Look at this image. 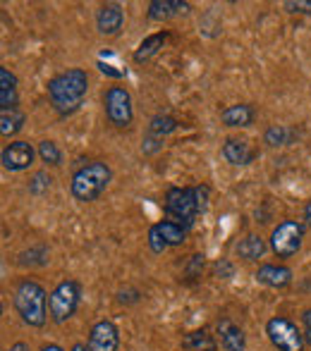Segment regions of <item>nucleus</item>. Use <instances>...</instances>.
Segmentation results:
<instances>
[{
    "mask_svg": "<svg viewBox=\"0 0 311 351\" xmlns=\"http://www.w3.org/2000/svg\"><path fill=\"white\" fill-rule=\"evenodd\" d=\"M103 106H106V117L113 127L125 130L135 120V108H132V96L125 86H111L103 96Z\"/></svg>",
    "mask_w": 311,
    "mask_h": 351,
    "instance_id": "6e6552de",
    "label": "nucleus"
},
{
    "mask_svg": "<svg viewBox=\"0 0 311 351\" xmlns=\"http://www.w3.org/2000/svg\"><path fill=\"white\" fill-rule=\"evenodd\" d=\"M220 153H223V158L230 165H249L256 158L254 148H249V143L242 139H228L223 143V148H220Z\"/></svg>",
    "mask_w": 311,
    "mask_h": 351,
    "instance_id": "2eb2a0df",
    "label": "nucleus"
},
{
    "mask_svg": "<svg viewBox=\"0 0 311 351\" xmlns=\"http://www.w3.org/2000/svg\"><path fill=\"white\" fill-rule=\"evenodd\" d=\"M161 146H163V139L146 134V136H144V141H141V153H144V156H154V153L161 151Z\"/></svg>",
    "mask_w": 311,
    "mask_h": 351,
    "instance_id": "c756f323",
    "label": "nucleus"
},
{
    "mask_svg": "<svg viewBox=\"0 0 311 351\" xmlns=\"http://www.w3.org/2000/svg\"><path fill=\"white\" fill-rule=\"evenodd\" d=\"M51 184H53V177L48 175V172H36V175L29 180V194H34V196L48 194Z\"/></svg>",
    "mask_w": 311,
    "mask_h": 351,
    "instance_id": "bb28decb",
    "label": "nucleus"
},
{
    "mask_svg": "<svg viewBox=\"0 0 311 351\" xmlns=\"http://www.w3.org/2000/svg\"><path fill=\"white\" fill-rule=\"evenodd\" d=\"M256 112L249 103H237V106H228L220 110V122L225 127H249L254 122Z\"/></svg>",
    "mask_w": 311,
    "mask_h": 351,
    "instance_id": "dca6fc26",
    "label": "nucleus"
},
{
    "mask_svg": "<svg viewBox=\"0 0 311 351\" xmlns=\"http://www.w3.org/2000/svg\"><path fill=\"white\" fill-rule=\"evenodd\" d=\"M283 8L290 14H311V0H285Z\"/></svg>",
    "mask_w": 311,
    "mask_h": 351,
    "instance_id": "cd10ccee",
    "label": "nucleus"
},
{
    "mask_svg": "<svg viewBox=\"0 0 311 351\" xmlns=\"http://www.w3.org/2000/svg\"><path fill=\"white\" fill-rule=\"evenodd\" d=\"M209 186H170L165 194V215L168 220L177 222V225L187 227L189 230L194 217L199 213L206 210V204H209Z\"/></svg>",
    "mask_w": 311,
    "mask_h": 351,
    "instance_id": "f03ea898",
    "label": "nucleus"
},
{
    "mask_svg": "<svg viewBox=\"0 0 311 351\" xmlns=\"http://www.w3.org/2000/svg\"><path fill=\"white\" fill-rule=\"evenodd\" d=\"M297 132L292 130V127H285V125H270L268 130H266L264 134V141L268 143V146L278 148V146H290V143H295L297 139Z\"/></svg>",
    "mask_w": 311,
    "mask_h": 351,
    "instance_id": "aec40b11",
    "label": "nucleus"
},
{
    "mask_svg": "<svg viewBox=\"0 0 311 351\" xmlns=\"http://www.w3.org/2000/svg\"><path fill=\"white\" fill-rule=\"evenodd\" d=\"M235 251H237V256H240L242 261H246V263H254V261H259L261 256L266 254V241L261 239L259 234H246L244 239L237 241Z\"/></svg>",
    "mask_w": 311,
    "mask_h": 351,
    "instance_id": "a211bd4d",
    "label": "nucleus"
},
{
    "mask_svg": "<svg viewBox=\"0 0 311 351\" xmlns=\"http://www.w3.org/2000/svg\"><path fill=\"white\" fill-rule=\"evenodd\" d=\"M182 349H187V351H216V339L209 335V330H194V332L185 335V339H182Z\"/></svg>",
    "mask_w": 311,
    "mask_h": 351,
    "instance_id": "412c9836",
    "label": "nucleus"
},
{
    "mask_svg": "<svg viewBox=\"0 0 311 351\" xmlns=\"http://www.w3.org/2000/svg\"><path fill=\"white\" fill-rule=\"evenodd\" d=\"M304 220H307V225L311 227V201L304 206Z\"/></svg>",
    "mask_w": 311,
    "mask_h": 351,
    "instance_id": "e433bc0d",
    "label": "nucleus"
},
{
    "mask_svg": "<svg viewBox=\"0 0 311 351\" xmlns=\"http://www.w3.org/2000/svg\"><path fill=\"white\" fill-rule=\"evenodd\" d=\"M98 70H101V74H106V77H113V79H122V77H125V72H122V70H115V67H113V65H106V62H103V60H98Z\"/></svg>",
    "mask_w": 311,
    "mask_h": 351,
    "instance_id": "473e14b6",
    "label": "nucleus"
},
{
    "mask_svg": "<svg viewBox=\"0 0 311 351\" xmlns=\"http://www.w3.org/2000/svg\"><path fill=\"white\" fill-rule=\"evenodd\" d=\"M168 41V32H158V34H151L146 36L144 41L139 43V48L135 51V62H149L151 58L158 56V51L163 48V43Z\"/></svg>",
    "mask_w": 311,
    "mask_h": 351,
    "instance_id": "6ab92c4d",
    "label": "nucleus"
},
{
    "mask_svg": "<svg viewBox=\"0 0 311 351\" xmlns=\"http://www.w3.org/2000/svg\"><path fill=\"white\" fill-rule=\"evenodd\" d=\"M201 268H204V256H201V254H194V256H192L189 268H187V270H189V278L199 275V270H201Z\"/></svg>",
    "mask_w": 311,
    "mask_h": 351,
    "instance_id": "72a5a7b5",
    "label": "nucleus"
},
{
    "mask_svg": "<svg viewBox=\"0 0 311 351\" xmlns=\"http://www.w3.org/2000/svg\"><path fill=\"white\" fill-rule=\"evenodd\" d=\"M256 282L266 287H273V289H283L292 282V270L288 265H273V263H266L256 270Z\"/></svg>",
    "mask_w": 311,
    "mask_h": 351,
    "instance_id": "f8f14e48",
    "label": "nucleus"
},
{
    "mask_svg": "<svg viewBox=\"0 0 311 351\" xmlns=\"http://www.w3.org/2000/svg\"><path fill=\"white\" fill-rule=\"evenodd\" d=\"M139 299H141V294L137 289H127V291H120V294H117V301H120V304H137Z\"/></svg>",
    "mask_w": 311,
    "mask_h": 351,
    "instance_id": "2f4dec72",
    "label": "nucleus"
},
{
    "mask_svg": "<svg viewBox=\"0 0 311 351\" xmlns=\"http://www.w3.org/2000/svg\"><path fill=\"white\" fill-rule=\"evenodd\" d=\"M266 335L278 351H304V344H307L304 332H299L297 325L283 315H275L266 323Z\"/></svg>",
    "mask_w": 311,
    "mask_h": 351,
    "instance_id": "0eeeda50",
    "label": "nucleus"
},
{
    "mask_svg": "<svg viewBox=\"0 0 311 351\" xmlns=\"http://www.w3.org/2000/svg\"><path fill=\"white\" fill-rule=\"evenodd\" d=\"M120 347V332L111 320H98L89 332V349L91 351H117Z\"/></svg>",
    "mask_w": 311,
    "mask_h": 351,
    "instance_id": "9d476101",
    "label": "nucleus"
},
{
    "mask_svg": "<svg viewBox=\"0 0 311 351\" xmlns=\"http://www.w3.org/2000/svg\"><path fill=\"white\" fill-rule=\"evenodd\" d=\"M156 227H158V232H161L163 239H165L168 246H180V244H185V239H187V227L177 225V222H172V220L156 222Z\"/></svg>",
    "mask_w": 311,
    "mask_h": 351,
    "instance_id": "4be33fe9",
    "label": "nucleus"
},
{
    "mask_svg": "<svg viewBox=\"0 0 311 351\" xmlns=\"http://www.w3.org/2000/svg\"><path fill=\"white\" fill-rule=\"evenodd\" d=\"M111 167L101 160H91L87 165H82L79 170L72 175V184H70V191L77 201L82 204H91L96 201L98 196L106 191V186L111 184Z\"/></svg>",
    "mask_w": 311,
    "mask_h": 351,
    "instance_id": "20e7f679",
    "label": "nucleus"
},
{
    "mask_svg": "<svg viewBox=\"0 0 311 351\" xmlns=\"http://www.w3.org/2000/svg\"><path fill=\"white\" fill-rule=\"evenodd\" d=\"M218 337H220V344H223L225 351H244L246 349V337H244V332H242V328L228 318L218 320Z\"/></svg>",
    "mask_w": 311,
    "mask_h": 351,
    "instance_id": "ddd939ff",
    "label": "nucleus"
},
{
    "mask_svg": "<svg viewBox=\"0 0 311 351\" xmlns=\"http://www.w3.org/2000/svg\"><path fill=\"white\" fill-rule=\"evenodd\" d=\"M41 351H65V349L58 347V344H46V347H41Z\"/></svg>",
    "mask_w": 311,
    "mask_h": 351,
    "instance_id": "4c0bfd02",
    "label": "nucleus"
},
{
    "mask_svg": "<svg viewBox=\"0 0 311 351\" xmlns=\"http://www.w3.org/2000/svg\"><path fill=\"white\" fill-rule=\"evenodd\" d=\"M14 308L29 328H41L48 318L46 289L34 280H22L14 287Z\"/></svg>",
    "mask_w": 311,
    "mask_h": 351,
    "instance_id": "7ed1b4c3",
    "label": "nucleus"
},
{
    "mask_svg": "<svg viewBox=\"0 0 311 351\" xmlns=\"http://www.w3.org/2000/svg\"><path fill=\"white\" fill-rule=\"evenodd\" d=\"M87 88H89L87 72L75 67V70L58 74V77H53L48 82V98H51L58 115L67 117L82 108L84 98H87Z\"/></svg>",
    "mask_w": 311,
    "mask_h": 351,
    "instance_id": "f257e3e1",
    "label": "nucleus"
},
{
    "mask_svg": "<svg viewBox=\"0 0 311 351\" xmlns=\"http://www.w3.org/2000/svg\"><path fill=\"white\" fill-rule=\"evenodd\" d=\"M233 273H235V268H233V263H230V261H225V258H220L218 263H216V275H218V278H233Z\"/></svg>",
    "mask_w": 311,
    "mask_h": 351,
    "instance_id": "7c9ffc66",
    "label": "nucleus"
},
{
    "mask_svg": "<svg viewBox=\"0 0 311 351\" xmlns=\"http://www.w3.org/2000/svg\"><path fill=\"white\" fill-rule=\"evenodd\" d=\"M8 351H29V347L24 342H17V344H12V347H10Z\"/></svg>",
    "mask_w": 311,
    "mask_h": 351,
    "instance_id": "c9c22d12",
    "label": "nucleus"
},
{
    "mask_svg": "<svg viewBox=\"0 0 311 351\" xmlns=\"http://www.w3.org/2000/svg\"><path fill=\"white\" fill-rule=\"evenodd\" d=\"M0 106L3 110L17 108V77L8 67H0Z\"/></svg>",
    "mask_w": 311,
    "mask_h": 351,
    "instance_id": "f3484780",
    "label": "nucleus"
},
{
    "mask_svg": "<svg viewBox=\"0 0 311 351\" xmlns=\"http://www.w3.org/2000/svg\"><path fill=\"white\" fill-rule=\"evenodd\" d=\"M125 24V10L117 3H106L96 12V29L103 36H115Z\"/></svg>",
    "mask_w": 311,
    "mask_h": 351,
    "instance_id": "9b49d317",
    "label": "nucleus"
},
{
    "mask_svg": "<svg viewBox=\"0 0 311 351\" xmlns=\"http://www.w3.org/2000/svg\"><path fill=\"white\" fill-rule=\"evenodd\" d=\"M180 127V122L175 120V117L170 115H154L149 122V130H146V134L151 136H158V139H165L168 134H172V132Z\"/></svg>",
    "mask_w": 311,
    "mask_h": 351,
    "instance_id": "b1692460",
    "label": "nucleus"
},
{
    "mask_svg": "<svg viewBox=\"0 0 311 351\" xmlns=\"http://www.w3.org/2000/svg\"><path fill=\"white\" fill-rule=\"evenodd\" d=\"M24 122H27V117H24V112L19 110V108L0 112V132H3V136L17 134V132L24 127Z\"/></svg>",
    "mask_w": 311,
    "mask_h": 351,
    "instance_id": "5701e85b",
    "label": "nucleus"
},
{
    "mask_svg": "<svg viewBox=\"0 0 311 351\" xmlns=\"http://www.w3.org/2000/svg\"><path fill=\"white\" fill-rule=\"evenodd\" d=\"M302 325H304V342L311 347V308L302 313Z\"/></svg>",
    "mask_w": 311,
    "mask_h": 351,
    "instance_id": "f704fd0d",
    "label": "nucleus"
},
{
    "mask_svg": "<svg viewBox=\"0 0 311 351\" xmlns=\"http://www.w3.org/2000/svg\"><path fill=\"white\" fill-rule=\"evenodd\" d=\"M48 261L46 246H34V249L19 254V265H43Z\"/></svg>",
    "mask_w": 311,
    "mask_h": 351,
    "instance_id": "a878e982",
    "label": "nucleus"
},
{
    "mask_svg": "<svg viewBox=\"0 0 311 351\" xmlns=\"http://www.w3.org/2000/svg\"><path fill=\"white\" fill-rule=\"evenodd\" d=\"M34 146L29 141H12L3 148V167L10 172H22L29 170V165L34 162Z\"/></svg>",
    "mask_w": 311,
    "mask_h": 351,
    "instance_id": "1a4fd4ad",
    "label": "nucleus"
},
{
    "mask_svg": "<svg viewBox=\"0 0 311 351\" xmlns=\"http://www.w3.org/2000/svg\"><path fill=\"white\" fill-rule=\"evenodd\" d=\"M79 299H82V287L77 280H65L51 291L48 296V311H51V320L58 325L67 323L75 315Z\"/></svg>",
    "mask_w": 311,
    "mask_h": 351,
    "instance_id": "39448f33",
    "label": "nucleus"
},
{
    "mask_svg": "<svg viewBox=\"0 0 311 351\" xmlns=\"http://www.w3.org/2000/svg\"><path fill=\"white\" fill-rule=\"evenodd\" d=\"M187 12H189V3H182V0H151L149 3V19L154 22H165V19Z\"/></svg>",
    "mask_w": 311,
    "mask_h": 351,
    "instance_id": "4468645a",
    "label": "nucleus"
},
{
    "mask_svg": "<svg viewBox=\"0 0 311 351\" xmlns=\"http://www.w3.org/2000/svg\"><path fill=\"white\" fill-rule=\"evenodd\" d=\"M304 241V225L297 220H283L270 232V251L278 258H292L302 249Z\"/></svg>",
    "mask_w": 311,
    "mask_h": 351,
    "instance_id": "423d86ee",
    "label": "nucleus"
},
{
    "mask_svg": "<svg viewBox=\"0 0 311 351\" xmlns=\"http://www.w3.org/2000/svg\"><path fill=\"white\" fill-rule=\"evenodd\" d=\"M149 249L154 251V254H163V251L168 249L165 239L161 237V232H158V227H156V225L149 230Z\"/></svg>",
    "mask_w": 311,
    "mask_h": 351,
    "instance_id": "c85d7f7f",
    "label": "nucleus"
},
{
    "mask_svg": "<svg viewBox=\"0 0 311 351\" xmlns=\"http://www.w3.org/2000/svg\"><path fill=\"white\" fill-rule=\"evenodd\" d=\"M38 158L46 165H62V151L56 141H41L38 143Z\"/></svg>",
    "mask_w": 311,
    "mask_h": 351,
    "instance_id": "393cba45",
    "label": "nucleus"
},
{
    "mask_svg": "<svg viewBox=\"0 0 311 351\" xmlns=\"http://www.w3.org/2000/svg\"><path fill=\"white\" fill-rule=\"evenodd\" d=\"M70 351H91V349H89L87 344H75V347H72Z\"/></svg>",
    "mask_w": 311,
    "mask_h": 351,
    "instance_id": "58836bf2",
    "label": "nucleus"
}]
</instances>
